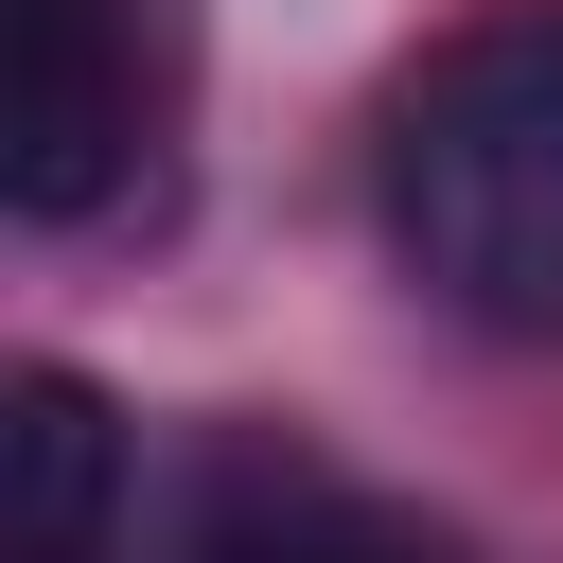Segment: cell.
Segmentation results:
<instances>
[{"label": "cell", "mask_w": 563, "mask_h": 563, "mask_svg": "<svg viewBox=\"0 0 563 563\" xmlns=\"http://www.w3.org/2000/svg\"><path fill=\"white\" fill-rule=\"evenodd\" d=\"M123 528V405L88 369L0 387V563H106Z\"/></svg>", "instance_id": "277c9868"}, {"label": "cell", "mask_w": 563, "mask_h": 563, "mask_svg": "<svg viewBox=\"0 0 563 563\" xmlns=\"http://www.w3.org/2000/svg\"><path fill=\"white\" fill-rule=\"evenodd\" d=\"M141 563H422L352 475H317V457H264V440H211L194 457V493L158 510V545Z\"/></svg>", "instance_id": "3957f363"}, {"label": "cell", "mask_w": 563, "mask_h": 563, "mask_svg": "<svg viewBox=\"0 0 563 563\" xmlns=\"http://www.w3.org/2000/svg\"><path fill=\"white\" fill-rule=\"evenodd\" d=\"M369 194H387V246L422 264V299H457L493 334H563V0L440 35L387 88Z\"/></svg>", "instance_id": "6da1fadb"}, {"label": "cell", "mask_w": 563, "mask_h": 563, "mask_svg": "<svg viewBox=\"0 0 563 563\" xmlns=\"http://www.w3.org/2000/svg\"><path fill=\"white\" fill-rule=\"evenodd\" d=\"M141 158V70L106 0H0V194L35 229H88Z\"/></svg>", "instance_id": "7a4b0ae2"}]
</instances>
